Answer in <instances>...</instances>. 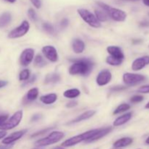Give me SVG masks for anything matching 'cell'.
<instances>
[{"label":"cell","instance_id":"obj_20","mask_svg":"<svg viewBox=\"0 0 149 149\" xmlns=\"http://www.w3.org/2000/svg\"><path fill=\"white\" fill-rule=\"evenodd\" d=\"M58 99V95L55 93H50V94L45 95L41 96L39 100L42 103L46 105H51L55 103Z\"/></svg>","mask_w":149,"mask_h":149},{"label":"cell","instance_id":"obj_5","mask_svg":"<svg viewBox=\"0 0 149 149\" xmlns=\"http://www.w3.org/2000/svg\"><path fill=\"white\" fill-rule=\"evenodd\" d=\"M77 13L79 15L80 17H81V19L90 26L93 28H95V29H98V28L101 27V23L97 20L95 15L93 14L90 11H89L88 10L83 8L78 9Z\"/></svg>","mask_w":149,"mask_h":149},{"label":"cell","instance_id":"obj_39","mask_svg":"<svg viewBox=\"0 0 149 149\" xmlns=\"http://www.w3.org/2000/svg\"><path fill=\"white\" fill-rule=\"evenodd\" d=\"M41 118H42V115L39 113H36V114L33 115V116L31 117V122H36V121L39 120Z\"/></svg>","mask_w":149,"mask_h":149},{"label":"cell","instance_id":"obj_50","mask_svg":"<svg viewBox=\"0 0 149 149\" xmlns=\"http://www.w3.org/2000/svg\"><path fill=\"white\" fill-rule=\"evenodd\" d=\"M146 143L147 144H148V145H149V137L146 139Z\"/></svg>","mask_w":149,"mask_h":149},{"label":"cell","instance_id":"obj_16","mask_svg":"<svg viewBox=\"0 0 149 149\" xmlns=\"http://www.w3.org/2000/svg\"><path fill=\"white\" fill-rule=\"evenodd\" d=\"M72 49L76 54L82 53L85 49V44L81 39H74L72 42Z\"/></svg>","mask_w":149,"mask_h":149},{"label":"cell","instance_id":"obj_34","mask_svg":"<svg viewBox=\"0 0 149 149\" xmlns=\"http://www.w3.org/2000/svg\"><path fill=\"white\" fill-rule=\"evenodd\" d=\"M138 92L140 93H143V94L149 93V85L142 86V87H141L138 89Z\"/></svg>","mask_w":149,"mask_h":149},{"label":"cell","instance_id":"obj_37","mask_svg":"<svg viewBox=\"0 0 149 149\" xmlns=\"http://www.w3.org/2000/svg\"><path fill=\"white\" fill-rule=\"evenodd\" d=\"M7 119H8V115L7 114L0 115V126H1L7 120Z\"/></svg>","mask_w":149,"mask_h":149},{"label":"cell","instance_id":"obj_41","mask_svg":"<svg viewBox=\"0 0 149 149\" xmlns=\"http://www.w3.org/2000/svg\"><path fill=\"white\" fill-rule=\"evenodd\" d=\"M77 106V101H70L66 104L67 108H74V106Z\"/></svg>","mask_w":149,"mask_h":149},{"label":"cell","instance_id":"obj_52","mask_svg":"<svg viewBox=\"0 0 149 149\" xmlns=\"http://www.w3.org/2000/svg\"><path fill=\"white\" fill-rule=\"evenodd\" d=\"M32 149H40L39 148H32Z\"/></svg>","mask_w":149,"mask_h":149},{"label":"cell","instance_id":"obj_43","mask_svg":"<svg viewBox=\"0 0 149 149\" xmlns=\"http://www.w3.org/2000/svg\"><path fill=\"white\" fill-rule=\"evenodd\" d=\"M140 26H142V27H148V26H149V21L144 20V21L141 22V23H140Z\"/></svg>","mask_w":149,"mask_h":149},{"label":"cell","instance_id":"obj_26","mask_svg":"<svg viewBox=\"0 0 149 149\" xmlns=\"http://www.w3.org/2000/svg\"><path fill=\"white\" fill-rule=\"evenodd\" d=\"M33 63H34V65L37 68H42V67L45 66L47 64L46 61L44 59L43 57L41 55L38 54L36 57L34 58V60H33Z\"/></svg>","mask_w":149,"mask_h":149},{"label":"cell","instance_id":"obj_40","mask_svg":"<svg viewBox=\"0 0 149 149\" xmlns=\"http://www.w3.org/2000/svg\"><path fill=\"white\" fill-rule=\"evenodd\" d=\"M36 75L32 76L31 77H30V78H29V79L27 80L28 81H26V82L25 83V84H31V83L34 82L35 80H36Z\"/></svg>","mask_w":149,"mask_h":149},{"label":"cell","instance_id":"obj_12","mask_svg":"<svg viewBox=\"0 0 149 149\" xmlns=\"http://www.w3.org/2000/svg\"><path fill=\"white\" fill-rule=\"evenodd\" d=\"M26 132H27V130H19L17 131V132H13V133L10 134L7 137L4 138V139H3L2 143L4 145H10V144H13V143H15V141L20 139Z\"/></svg>","mask_w":149,"mask_h":149},{"label":"cell","instance_id":"obj_9","mask_svg":"<svg viewBox=\"0 0 149 149\" xmlns=\"http://www.w3.org/2000/svg\"><path fill=\"white\" fill-rule=\"evenodd\" d=\"M42 52L45 58L52 63H55L58 61V54L55 47L52 45H47L42 47Z\"/></svg>","mask_w":149,"mask_h":149},{"label":"cell","instance_id":"obj_18","mask_svg":"<svg viewBox=\"0 0 149 149\" xmlns=\"http://www.w3.org/2000/svg\"><path fill=\"white\" fill-rule=\"evenodd\" d=\"M132 116V113L131 112H129V113H127L123 114L122 116H119L118 118H116L115 119V121L113 122V125L114 127H119L121 126V125H123L125 124H126L127 122H129L131 119Z\"/></svg>","mask_w":149,"mask_h":149},{"label":"cell","instance_id":"obj_17","mask_svg":"<svg viewBox=\"0 0 149 149\" xmlns=\"http://www.w3.org/2000/svg\"><path fill=\"white\" fill-rule=\"evenodd\" d=\"M133 142V139L129 137H125V138H122L120 139L117 140L116 142L113 143V146L115 148H125V147L131 145Z\"/></svg>","mask_w":149,"mask_h":149},{"label":"cell","instance_id":"obj_21","mask_svg":"<svg viewBox=\"0 0 149 149\" xmlns=\"http://www.w3.org/2000/svg\"><path fill=\"white\" fill-rule=\"evenodd\" d=\"M61 76L58 73H51L47 74L45 79V84H56L61 81Z\"/></svg>","mask_w":149,"mask_h":149},{"label":"cell","instance_id":"obj_27","mask_svg":"<svg viewBox=\"0 0 149 149\" xmlns=\"http://www.w3.org/2000/svg\"><path fill=\"white\" fill-rule=\"evenodd\" d=\"M106 61L108 64H109V65H113V66H118V65H120L122 63L123 60H120L118 59V58H113V57L109 56L106 58Z\"/></svg>","mask_w":149,"mask_h":149},{"label":"cell","instance_id":"obj_36","mask_svg":"<svg viewBox=\"0 0 149 149\" xmlns=\"http://www.w3.org/2000/svg\"><path fill=\"white\" fill-rule=\"evenodd\" d=\"M127 87H123V86H116V87H113L110 89L111 91L113 92H119L122 91V90H126Z\"/></svg>","mask_w":149,"mask_h":149},{"label":"cell","instance_id":"obj_35","mask_svg":"<svg viewBox=\"0 0 149 149\" xmlns=\"http://www.w3.org/2000/svg\"><path fill=\"white\" fill-rule=\"evenodd\" d=\"M31 2L32 3L33 6L36 7V9H39L42 6V2H41V0H30Z\"/></svg>","mask_w":149,"mask_h":149},{"label":"cell","instance_id":"obj_8","mask_svg":"<svg viewBox=\"0 0 149 149\" xmlns=\"http://www.w3.org/2000/svg\"><path fill=\"white\" fill-rule=\"evenodd\" d=\"M122 79L127 86H135L143 82L146 79V77L142 74L125 73L122 77Z\"/></svg>","mask_w":149,"mask_h":149},{"label":"cell","instance_id":"obj_44","mask_svg":"<svg viewBox=\"0 0 149 149\" xmlns=\"http://www.w3.org/2000/svg\"><path fill=\"white\" fill-rule=\"evenodd\" d=\"M13 146V144H10V145H1L0 146V149H10L12 148Z\"/></svg>","mask_w":149,"mask_h":149},{"label":"cell","instance_id":"obj_4","mask_svg":"<svg viewBox=\"0 0 149 149\" xmlns=\"http://www.w3.org/2000/svg\"><path fill=\"white\" fill-rule=\"evenodd\" d=\"M64 138V133L61 131H53L45 138L39 139L35 142V145L38 147H44L50 146L59 142Z\"/></svg>","mask_w":149,"mask_h":149},{"label":"cell","instance_id":"obj_48","mask_svg":"<svg viewBox=\"0 0 149 149\" xmlns=\"http://www.w3.org/2000/svg\"><path fill=\"white\" fill-rule=\"evenodd\" d=\"M52 149H64V148H63V147H59V146H58V147H55V148H52Z\"/></svg>","mask_w":149,"mask_h":149},{"label":"cell","instance_id":"obj_53","mask_svg":"<svg viewBox=\"0 0 149 149\" xmlns=\"http://www.w3.org/2000/svg\"><path fill=\"white\" fill-rule=\"evenodd\" d=\"M114 149H119V148H114Z\"/></svg>","mask_w":149,"mask_h":149},{"label":"cell","instance_id":"obj_2","mask_svg":"<svg viewBox=\"0 0 149 149\" xmlns=\"http://www.w3.org/2000/svg\"><path fill=\"white\" fill-rule=\"evenodd\" d=\"M99 130L100 129L91 130L83 132V133L80 134V135H77L76 136L72 137V138L64 141L62 143V146L65 147V148H66V147H71L77 145V144L83 142V141L88 143V141L98 132Z\"/></svg>","mask_w":149,"mask_h":149},{"label":"cell","instance_id":"obj_46","mask_svg":"<svg viewBox=\"0 0 149 149\" xmlns=\"http://www.w3.org/2000/svg\"><path fill=\"white\" fill-rule=\"evenodd\" d=\"M143 2L147 7H149V0H143Z\"/></svg>","mask_w":149,"mask_h":149},{"label":"cell","instance_id":"obj_15","mask_svg":"<svg viewBox=\"0 0 149 149\" xmlns=\"http://www.w3.org/2000/svg\"><path fill=\"white\" fill-rule=\"evenodd\" d=\"M108 53L110 55V56L113 57L115 58H118L120 60H124L125 55L122 52V49L119 47L117 46H109L107 47Z\"/></svg>","mask_w":149,"mask_h":149},{"label":"cell","instance_id":"obj_51","mask_svg":"<svg viewBox=\"0 0 149 149\" xmlns=\"http://www.w3.org/2000/svg\"><path fill=\"white\" fill-rule=\"evenodd\" d=\"M128 1H139V0H128Z\"/></svg>","mask_w":149,"mask_h":149},{"label":"cell","instance_id":"obj_38","mask_svg":"<svg viewBox=\"0 0 149 149\" xmlns=\"http://www.w3.org/2000/svg\"><path fill=\"white\" fill-rule=\"evenodd\" d=\"M68 23H69V21H68V19L66 18H64L61 20V26L62 28H66L67 26H68Z\"/></svg>","mask_w":149,"mask_h":149},{"label":"cell","instance_id":"obj_6","mask_svg":"<svg viewBox=\"0 0 149 149\" xmlns=\"http://www.w3.org/2000/svg\"><path fill=\"white\" fill-rule=\"evenodd\" d=\"M23 111L20 110L16 111L8 120L6 121L1 126H0V130H1L7 131L16 127L21 122L22 119H23Z\"/></svg>","mask_w":149,"mask_h":149},{"label":"cell","instance_id":"obj_45","mask_svg":"<svg viewBox=\"0 0 149 149\" xmlns=\"http://www.w3.org/2000/svg\"><path fill=\"white\" fill-rule=\"evenodd\" d=\"M6 135H7V132H6V131L0 130V139L4 138Z\"/></svg>","mask_w":149,"mask_h":149},{"label":"cell","instance_id":"obj_42","mask_svg":"<svg viewBox=\"0 0 149 149\" xmlns=\"http://www.w3.org/2000/svg\"><path fill=\"white\" fill-rule=\"evenodd\" d=\"M7 84H8V81H5V80H0V89L3 88L5 86H7Z\"/></svg>","mask_w":149,"mask_h":149},{"label":"cell","instance_id":"obj_14","mask_svg":"<svg viewBox=\"0 0 149 149\" xmlns=\"http://www.w3.org/2000/svg\"><path fill=\"white\" fill-rule=\"evenodd\" d=\"M96 113V111L94 110H90L84 112L81 114H80L79 116H77V118H75L74 119H73L72 121H71L70 122L67 123V125H72V124L78 123V122H82V121L87 120V119H90L91 117H93L95 114Z\"/></svg>","mask_w":149,"mask_h":149},{"label":"cell","instance_id":"obj_33","mask_svg":"<svg viewBox=\"0 0 149 149\" xmlns=\"http://www.w3.org/2000/svg\"><path fill=\"white\" fill-rule=\"evenodd\" d=\"M52 128H53V127H48V128H46V129L42 130L39 131V132H35V133H33V135H31V138H35V137H37V136H39V135H43V134L47 133V132H49V130H52Z\"/></svg>","mask_w":149,"mask_h":149},{"label":"cell","instance_id":"obj_19","mask_svg":"<svg viewBox=\"0 0 149 149\" xmlns=\"http://www.w3.org/2000/svg\"><path fill=\"white\" fill-rule=\"evenodd\" d=\"M112 131V127H106V128H100L98 132L95 135L93 138H92L90 141H88V143H91V142H94V141H97V140L100 139V138H103L106 135H107L108 134L110 133Z\"/></svg>","mask_w":149,"mask_h":149},{"label":"cell","instance_id":"obj_1","mask_svg":"<svg viewBox=\"0 0 149 149\" xmlns=\"http://www.w3.org/2000/svg\"><path fill=\"white\" fill-rule=\"evenodd\" d=\"M73 63L70 66L68 71L71 75H81L87 77L93 71L94 63L87 58L72 60Z\"/></svg>","mask_w":149,"mask_h":149},{"label":"cell","instance_id":"obj_11","mask_svg":"<svg viewBox=\"0 0 149 149\" xmlns=\"http://www.w3.org/2000/svg\"><path fill=\"white\" fill-rule=\"evenodd\" d=\"M112 79V74L109 70H103L97 74L96 82L98 86H105L109 84Z\"/></svg>","mask_w":149,"mask_h":149},{"label":"cell","instance_id":"obj_30","mask_svg":"<svg viewBox=\"0 0 149 149\" xmlns=\"http://www.w3.org/2000/svg\"><path fill=\"white\" fill-rule=\"evenodd\" d=\"M42 29L45 31H46L47 33H49V34H53L55 33V29H54L53 26L49 23H44L42 24Z\"/></svg>","mask_w":149,"mask_h":149},{"label":"cell","instance_id":"obj_28","mask_svg":"<svg viewBox=\"0 0 149 149\" xmlns=\"http://www.w3.org/2000/svg\"><path fill=\"white\" fill-rule=\"evenodd\" d=\"M130 109V106L129 104H127V103H122V104H120L119 106L116 107V109L113 111V114H119V113H123V112L129 110Z\"/></svg>","mask_w":149,"mask_h":149},{"label":"cell","instance_id":"obj_54","mask_svg":"<svg viewBox=\"0 0 149 149\" xmlns=\"http://www.w3.org/2000/svg\"><path fill=\"white\" fill-rule=\"evenodd\" d=\"M148 15H149V13H148Z\"/></svg>","mask_w":149,"mask_h":149},{"label":"cell","instance_id":"obj_7","mask_svg":"<svg viewBox=\"0 0 149 149\" xmlns=\"http://www.w3.org/2000/svg\"><path fill=\"white\" fill-rule=\"evenodd\" d=\"M30 29V24L27 20H23L17 27L15 28L8 33L10 39H17L25 36Z\"/></svg>","mask_w":149,"mask_h":149},{"label":"cell","instance_id":"obj_31","mask_svg":"<svg viewBox=\"0 0 149 149\" xmlns=\"http://www.w3.org/2000/svg\"><path fill=\"white\" fill-rule=\"evenodd\" d=\"M28 15H29V18L31 20H33V21H36L37 20V14H36V13L35 12V10L33 9L30 8L28 10Z\"/></svg>","mask_w":149,"mask_h":149},{"label":"cell","instance_id":"obj_49","mask_svg":"<svg viewBox=\"0 0 149 149\" xmlns=\"http://www.w3.org/2000/svg\"><path fill=\"white\" fill-rule=\"evenodd\" d=\"M145 108H146V109H149V102H148V103H147L146 105Z\"/></svg>","mask_w":149,"mask_h":149},{"label":"cell","instance_id":"obj_13","mask_svg":"<svg viewBox=\"0 0 149 149\" xmlns=\"http://www.w3.org/2000/svg\"><path fill=\"white\" fill-rule=\"evenodd\" d=\"M149 64V56L148 55H146V56L141 57L132 62V69L133 71H141L143 68H145L146 65Z\"/></svg>","mask_w":149,"mask_h":149},{"label":"cell","instance_id":"obj_22","mask_svg":"<svg viewBox=\"0 0 149 149\" xmlns=\"http://www.w3.org/2000/svg\"><path fill=\"white\" fill-rule=\"evenodd\" d=\"M12 20V15L8 12L2 13L0 15V28L7 26Z\"/></svg>","mask_w":149,"mask_h":149},{"label":"cell","instance_id":"obj_3","mask_svg":"<svg viewBox=\"0 0 149 149\" xmlns=\"http://www.w3.org/2000/svg\"><path fill=\"white\" fill-rule=\"evenodd\" d=\"M97 4L103 11L107 13L109 17H110L115 21L123 22L126 20L127 13L123 10L111 7L109 4L102 2V1H97Z\"/></svg>","mask_w":149,"mask_h":149},{"label":"cell","instance_id":"obj_24","mask_svg":"<svg viewBox=\"0 0 149 149\" xmlns=\"http://www.w3.org/2000/svg\"><path fill=\"white\" fill-rule=\"evenodd\" d=\"M80 94H81V93H80V91L78 89L74 88L65 90L63 93V96L65 97H66V98L73 99L79 97L80 95Z\"/></svg>","mask_w":149,"mask_h":149},{"label":"cell","instance_id":"obj_25","mask_svg":"<svg viewBox=\"0 0 149 149\" xmlns=\"http://www.w3.org/2000/svg\"><path fill=\"white\" fill-rule=\"evenodd\" d=\"M95 15L99 22H106L109 19V15L107 13L103 10H95Z\"/></svg>","mask_w":149,"mask_h":149},{"label":"cell","instance_id":"obj_29","mask_svg":"<svg viewBox=\"0 0 149 149\" xmlns=\"http://www.w3.org/2000/svg\"><path fill=\"white\" fill-rule=\"evenodd\" d=\"M31 72L29 69H24L19 74V80L20 81H27L30 78Z\"/></svg>","mask_w":149,"mask_h":149},{"label":"cell","instance_id":"obj_47","mask_svg":"<svg viewBox=\"0 0 149 149\" xmlns=\"http://www.w3.org/2000/svg\"><path fill=\"white\" fill-rule=\"evenodd\" d=\"M4 1H7L9 3H15L16 1V0H4Z\"/></svg>","mask_w":149,"mask_h":149},{"label":"cell","instance_id":"obj_10","mask_svg":"<svg viewBox=\"0 0 149 149\" xmlns=\"http://www.w3.org/2000/svg\"><path fill=\"white\" fill-rule=\"evenodd\" d=\"M33 58H34V50L31 48H26L20 54V65L23 66H28L33 61Z\"/></svg>","mask_w":149,"mask_h":149},{"label":"cell","instance_id":"obj_32","mask_svg":"<svg viewBox=\"0 0 149 149\" xmlns=\"http://www.w3.org/2000/svg\"><path fill=\"white\" fill-rule=\"evenodd\" d=\"M143 100H144L143 96L140 95H135L132 96V97L130 98V101L134 103H140V102L143 101Z\"/></svg>","mask_w":149,"mask_h":149},{"label":"cell","instance_id":"obj_23","mask_svg":"<svg viewBox=\"0 0 149 149\" xmlns=\"http://www.w3.org/2000/svg\"><path fill=\"white\" fill-rule=\"evenodd\" d=\"M38 95H39V90H38V88L33 87V88L30 89L28 91L26 95V99L27 101L32 102L37 98Z\"/></svg>","mask_w":149,"mask_h":149}]
</instances>
